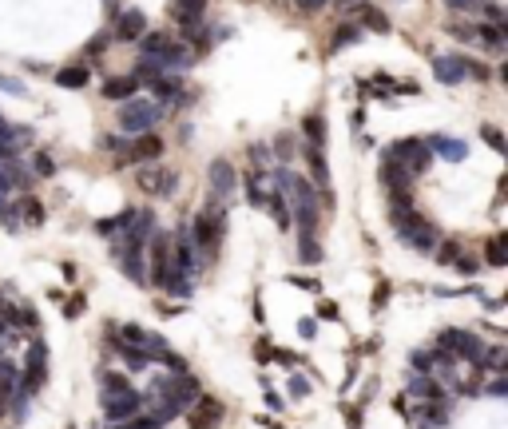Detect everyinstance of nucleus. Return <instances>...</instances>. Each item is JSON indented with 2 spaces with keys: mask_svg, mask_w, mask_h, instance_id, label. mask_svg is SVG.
I'll return each mask as SVG.
<instances>
[{
  "mask_svg": "<svg viewBox=\"0 0 508 429\" xmlns=\"http://www.w3.org/2000/svg\"><path fill=\"white\" fill-rule=\"evenodd\" d=\"M4 211H9V207H4V195H0V215H4Z\"/></svg>",
  "mask_w": 508,
  "mask_h": 429,
  "instance_id": "obj_51",
  "label": "nucleus"
},
{
  "mask_svg": "<svg viewBox=\"0 0 508 429\" xmlns=\"http://www.w3.org/2000/svg\"><path fill=\"white\" fill-rule=\"evenodd\" d=\"M159 155H163V140L151 135V131H143L135 143H128V160L131 163H147V160H159Z\"/></svg>",
  "mask_w": 508,
  "mask_h": 429,
  "instance_id": "obj_11",
  "label": "nucleus"
},
{
  "mask_svg": "<svg viewBox=\"0 0 508 429\" xmlns=\"http://www.w3.org/2000/svg\"><path fill=\"white\" fill-rule=\"evenodd\" d=\"M290 389H294V398H306V394H310V381H306V378H294V381H290Z\"/></svg>",
  "mask_w": 508,
  "mask_h": 429,
  "instance_id": "obj_45",
  "label": "nucleus"
},
{
  "mask_svg": "<svg viewBox=\"0 0 508 429\" xmlns=\"http://www.w3.org/2000/svg\"><path fill=\"white\" fill-rule=\"evenodd\" d=\"M437 346H441V354H448V358H468L473 366H477L480 354H485V342H480L473 330H441Z\"/></svg>",
  "mask_w": 508,
  "mask_h": 429,
  "instance_id": "obj_4",
  "label": "nucleus"
},
{
  "mask_svg": "<svg viewBox=\"0 0 508 429\" xmlns=\"http://www.w3.org/2000/svg\"><path fill=\"white\" fill-rule=\"evenodd\" d=\"M381 183H385L389 195H401V191L413 187V175H409L397 160H389V155H385V163H381Z\"/></svg>",
  "mask_w": 508,
  "mask_h": 429,
  "instance_id": "obj_10",
  "label": "nucleus"
},
{
  "mask_svg": "<svg viewBox=\"0 0 508 429\" xmlns=\"http://www.w3.org/2000/svg\"><path fill=\"white\" fill-rule=\"evenodd\" d=\"M80 314H84V299L80 294H72V299L64 302V318H80Z\"/></svg>",
  "mask_w": 508,
  "mask_h": 429,
  "instance_id": "obj_35",
  "label": "nucleus"
},
{
  "mask_svg": "<svg viewBox=\"0 0 508 429\" xmlns=\"http://www.w3.org/2000/svg\"><path fill=\"white\" fill-rule=\"evenodd\" d=\"M143 406V398L135 394V389H128V394H120V398H103V413H108V421H128L135 418Z\"/></svg>",
  "mask_w": 508,
  "mask_h": 429,
  "instance_id": "obj_8",
  "label": "nucleus"
},
{
  "mask_svg": "<svg viewBox=\"0 0 508 429\" xmlns=\"http://www.w3.org/2000/svg\"><path fill=\"white\" fill-rule=\"evenodd\" d=\"M103 48H108V36H96V40L88 44V52H91V56H100Z\"/></svg>",
  "mask_w": 508,
  "mask_h": 429,
  "instance_id": "obj_48",
  "label": "nucleus"
},
{
  "mask_svg": "<svg viewBox=\"0 0 508 429\" xmlns=\"http://www.w3.org/2000/svg\"><path fill=\"white\" fill-rule=\"evenodd\" d=\"M56 84H60V88H84V84H88V72L84 68H60L56 72Z\"/></svg>",
  "mask_w": 508,
  "mask_h": 429,
  "instance_id": "obj_26",
  "label": "nucleus"
},
{
  "mask_svg": "<svg viewBox=\"0 0 508 429\" xmlns=\"http://www.w3.org/2000/svg\"><path fill=\"white\" fill-rule=\"evenodd\" d=\"M389 219H393V227H397L405 247H413V250H433L437 247V227H433L417 207H389Z\"/></svg>",
  "mask_w": 508,
  "mask_h": 429,
  "instance_id": "obj_1",
  "label": "nucleus"
},
{
  "mask_svg": "<svg viewBox=\"0 0 508 429\" xmlns=\"http://www.w3.org/2000/svg\"><path fill=\"white\" fill-rule=\"evenodd\" d=\"M318 314H322V318H338V306H334V302H322Z\"/></svg>",
  "mask_w": 508,
  "mask_h": 429,
  "instance_id": "obj_49",
  "label": "nucleus"
},
{
  "mask_svg": "<svg viewBox=\"0 0 508 429\" xmlns=\"http://www.w3.org/2000/svg\"><path fill=\"white\" fill-rule=\"evenodd\" d=\"M12 394H16V386H9V381H0V418L9 413V406H12Z\"/></svg>",
  "mask_w": 508,
  "mask_h": 429,
  "instance_id": "obj_36",
  "label": "nucleus"
},
{
  "mask_svg": "<svg viewBox=\"0 0 508 429\" xmlns=\"http://www.w3.org/2000/svg\"><path fill=\"white\" fill-rule=\"evenodd\" d=\"M294 4H298L302 12H318L322 4H326V0H294Z\"/></svg>",
  "mask_w": 508,
  "mask_h": 429,
  "instance_id": "obj_47",
  "label": "nucleus"
},
{
  "mask_svg": "<svg viewBox=\"0 0 508 429\" xmlns=\"http://www.w3.org/2000/svg\"><path fill=\"white\" fill-rule=\"evenodd\" d=\"M120 270L128 274L131 282H140V286H143V282H147V270H143V250L123 243V247H120Z\"/></svg>",
  "mask_w": 508,
  "mask_h": 429,
  "instance_id": "obj_12",
  "label": "nucleus"
},
{
  "mask_svg": "<svg viewBox=\"0 0 508 429\" xmlns=\"http://www.w3.org/2000/svg\"><path fill=\"white\" fill-rule=\"evenodd\" d=\"M338 4H354V0H338Z\"/></svg>",
  "mask_w": 508,
  "mask_h": 429,
  "instance_id": "obj_52",
  "label": "nucleus"
},
{
  "mask_svg": "<svg viewBox=\"0 0 508 429\" xmlns=\"http://www.w3.org/2000/svg\"><path fill=\"white\" fill-rule=\"evenodd\" d=\"M270 358H274V362H278V366H298V354H290V350H274V354H270Z\"/></svg>",
  "mask_w": 508,
  "mask_h": 429,
  "instance_id": "obj_38",
  "label": "nucleus"
},
{
  "mask_svg": "<svg viewBox=\"0 0 508 429\" xmlns=\"http://www.w3.org/2000/svg\"><path fill=\"white\" fill-rule=\"evenodd\" d=\"M222 401L215 398V394H199V398L187 406V429H215L222 425Z\"/></svg>",
  "mask_w": 508,
  "mask_h": 429,
  "instance_id": "obj_6",
  "label": "nucleus"
},
{
  "mask_svg": "<svg viewBox=\"0 0 508 429\" xmlns=\"http://www.w3.org/2000/svg\"><path fill=\"white\" fill-rule=\"evenodd\" d=\"M485 262L488 267H504L508 262V235H492L485 243Z\"/></svg>",
  "mask_w": 508,
  "mask_h": 429,
  "instance_id": "obj_18",
  "label": "nucleus"
},
{
  "mask_svg": "<svg viewBox=\"0 0 508 429\" xmlns=\"http://www.w3.org/2000/svg\"><path fill=\"white\" fill-rule=\"evenodd\" d=\"M0 128H4V120H0Z\"/></svg>",
  "mask_w": 508,
  "mask_h": 429,
  "instance_id": "obj_54",
  "label": "nucleus"
},
{
  "mask_svg": "<svg viewBox=\"0 0 508 429\" xmlns=\"http://www.w3.org/2000/svg\"><path fill=\"white\" fill-rule=\"evenodd\" d=\"M389 160H397L401 167L409 171V175H413V179H417L421 171L429 167V160H433V151H429V143L425 140H401V143H393V147L385 151Z\"/></svg>",
  "mask_w": 508,
  "mask_h": 429,
  "instance_id": "obj_5",
  "label": "nucleus"
},
{
  "mask_svg": "<svg viewBox=\"0 0 508 429\" xmlns=\"http://www.w3.org/2000/svg\"><path fill=\"white\" fill-rule=\"evenodd\" d=\"M504 394H508V381H504V374H497L488 381V398H504Z\"/></svg>",
  "mask_w": 508,
  "mask_h": 429,
  "instance_id": "obj_37",
  "label": "nucleus"
},
{
  "mask_svg": "<svg viewBox=\"0 0 508 429\" xmlns=\"http://www.w3.org/2000/svg\"><path fill=\"white\" fill-rule=\"evenodd\" d=\"M155 358H163V366H167L171 374H187V362H183L179 354H171V350H159Z\"/></svg>",
  "mask_w": 508,
  "mask_h": 429,
  "instance_id": "obj_30",
  "label": "nucleus"
},
{
  "mask_svg": "<svg viewBox=\"0 0 508 429\" xmlns=\"http://www.w3.org/2000/svg\"><path fill=\"white\" fill-rule=\"evenodd\" d=\"M210 191H215V195H222V199L235 191V167H230L227 160H215V163H210Z\"/></svg>",
  "mask_w": 508,
  "mask_h": 429,
  "instance_id": "obj_14",
  "label": "nucleus"
},
{
  "mask_svg": "<svg viewBox=\"0 0 508 429\" xmlns=\"http://www.w3.org/2000/svg\"><path fill=\"white\" fill-rule=\"evenodd\" d=\"M306 160H310V175L326 187L329 183V167H326V155H322V147H306Z\"/></svg>",
  "mask_w": 508,
  "mask_h": 429,
  "instance_id": "obj_25",
  "label": "nucleus"
},
{
  "mask_svg": "<svg viewBox=\"0 0 508 429\" xmlns=\"http://www.w3.org/2000/svg\"><path fill=\"white\" fill-rule=\"evenodd\" d=\"M151 88H155V96H163V100L179 96V84H175V80H163V76H159V80H151Z\"/></svg>",
  "mask_w": 508,
  "mask_h": 429,
  "instance_id": "obj_31",
  "label": "nucleus"
},
{
  "mask_svg": "<svg viewBox=\"0 0 508 429\" xmlns=\"http://www.w3.org/2000/svg\"><path fill=\"white\" fill-rule=\"evenodd\" d=\"M135 183H140L143 191H151V195H155V191H171L175 187V175H163V171H140V175H135Z\"/></svg>",
  "mask_w": 508,
  "mask_h": 429,
  "instance_id": "obj_16",
  "label": "nucleus"
},
{
  "mask_svg": "<svg viewBox=\"0 0 508 429\" xmlns=\"http://www.w3.org/2000/svg\"><path fill=\"white\" fill-rule=\"evenodd\" d=\"M155 120H159V104L128 100V104L120 108V128H123V131H147Z\"/></svg>",
  "mask_w": 508,
  "mask_h": 429,
  "instance_id": "obj_7",
  "label": "nucleus"
},
{
  "mask_svg": "<svg viewBox=\"0 0 508 429\" xmlns=\"http://www.w3.org/2000/svg\"><path fill=\"white\" fill-rule=\"evenodd\" d=\"M433 250H437V259H441V262H445V267H453V262H457V259H461V243H457V239H448V243H441V247H433Z\"/></svg>",
  "mask_w": 508,
  "mask_h": 429,
  "instance_id": "obj_29",
  "label": "nucleus"
},
{
  "mask_svg": "<svg viewBox=\"0 0 508 429\" xmlns=\"http://www.w3.org/2000/svg\"><path fill=\"white\" fill-rule=\"evenodd\" d=\"M477 40H485L488 52H504V28H497V24H477Z\"/></svg>",
  "mask_w": 508,
  "mask_h": 429,
  "instance_id": "obj_22",
  "label": "nucleus"
},
{
  "mask_svg": "<svg viewBox=\"0 0 508 429\" xmlns=\"http://www.w3.org/2000/svg\"><path fill=\"white\" fill-rule=\"evenodd\" d=\"M0 306H4V299H0Z\"/></svg>",
  "mask_w": 508,
  "mask_h": 429,
  "instance_id": "obj_53",
  "label": "nucleus"
},
{
  "mask_svg": "<svg viewBox=\"0 0 508 429\" xmlns=\"http://www.w3.org/2000/svg\"><path fill=\"white\" fill-rule=\"evenodd\" d=\"M448 9H468V12H477V4L480 0H445Z\"/></svg>",
  "mask_w": 508,
  "mask_h": 429,
  "instance_id": "obj_46",
  "label": "nucleus"
},
{
  "mask_svg": "<svg viewBox=\"0 0 508 429\" xmlns=\"http://www.w3.org/2000/svg\"><path fill=\"white\" fill-rule=\"evenodd\" d=\"M290 195H294V215H290V223H298V235H314V227H318V191L310 187L306 179H294L290 175Z\"/></svg>",
  "mask_w": 508,
  "mask_h": 429,
  "instance_id": "obj_3",
  "label": "nucleus"
},
{
  "mask_svg": "<svg viewBox=\"0 0 508 429\" xmlns=\"http://www.w3.org/2000/svg\"><path fill=\"white\" fill-rule=\"evenodd\" d=\"M485 140L492 143L497 151H504V140H500V128H492V123H485Z\"/></svg>",
  "mask_w": 508,
  "mask_h": 429,
  "instance_id": "obj_39",
  "label": "nucleus"
},
{
  "mask_svg": "<svg viewBox=\"0 0 508 429\" xmlns=\"http://www.w3.org/2000/svg\"><path fill=\"white\" fill-rule=\"evenodd\" d=\"M429 151H437V155H445V160H453V163H461L465 160V143L461 140H445V135H433V140H429Z\"/></svg>",
  "mask_w": 508,
  "mask_h": 429,
  "instance_id": "obj_17",
  "label": "nucleus"
},
{
  "mask_svg": "<svg viewBox=\"0 0 508 429\" xmlns=\"http://www.w3.org/2000/svg\"><path fill=\"white\" fill-rule=\"evenodd\" d=\"M135 88H140V80H135V76H120V80H108V84H103V96H108V100H128Z\"/></svg>",
  "mask_w": 508,
  "mask_h": 429,
  "instance_id": "obj_19",
  "label": "nucleus"
},
{
  "mask_svg": "<svg viewBox=\"0 0 508 429\" xmlns=\"http://www.w3.org/2000/svg\"><path fill=\"white\" fill-rule=\"evenodd\" d=\"M405 394H409V398H417V401H441V398H445V389L429 378V374H417V378L409 381Z\"/></svg>",
  "mask_w": 508,
  "mask_h": 429,
  "instance_id": "obj_15",
  "label": "nucleus"
},
{
  "mask_svg": "<svg viewBox=\"0 0 508 429\" xmlns=\"http://www.w3.org/2000/svg\"><path fill=\"white\" fill-rule=\"evenodd\" d=\"M298 334H302V338H314V334H318V322H314V318H302V322H298Z\"/></svg>",
  "mask_w": 508,
  "mask_h": 429,
  "instance_id": "obj_43",
  "label": "nucleus"
},
{
  "mask_svg": "<svg viewBox=\"0 0 508 429\" xmlns=\"http://www.w3.org/2000/svg\"><path fill=\"white\" fill-rule=\"evenodd\" d=\"M120 429H163V421L155 418V413H135V418H128V421H115Z\"/></svg>",
  "mask_w": 508,
  "mask_h": 429,
  "instance_id": "obj_28",
  "label": "nucleus"
},
{
  "mask_svg": "<svg viewBox=\"0 0 508 429\" xmlns=\"http://www.w3.org/2000/svg\"><path fill=\"white\" fill-rule=\"evenodd\" d=\"M24 219H28V223H44V207H40V199H24Z\"/></svg>",
  "mask_w": 508,
  "mask_h": 429,
  "instance_id": "obj_32",
  "label": "nucleus"
},
{
  "mask_svg": "<svg viewBox=\"0 0 508 429\" xmlns=\"http://www.w3.org/2000/svg\"><path fill=\"white\" fill-rule=\"evenodd\" d=\"M266 406H270V409H282V398H278L270 386H266Z\"/></svg>",
  "mask_w": 508,
  "mask_h": 429,
  "instance_id": "obj_50",
  "label": "nucleus"
},
{
  "mask_svg": "<svg viewBox=\"0 0 508 429\" xmlns=\"http://www.w3.org/2000/svg\"><path fill=\"white\" fill-rule=\"evenodd\" d=\"M306 135H310V147H322V140H326V120L322 116H306Z\"/></svg>",
  "mask_w": 508,
  "mask_h": 429,
  "instance_id": "obj_27",
  "label": "nucleus"
},
{
  "mask_svg": "<svg viewBox=\"0 0 508 429\" xmlns=\"http://www.w3.org/2000/svg\"><path fill=\"white\" fill-rule=\"evenodd\" d=\"M358 36H361L358 28H338V32H334V48H346V44H354Z\"/></svg>",
  "mask_w": 508,
  "mask_h": 429,
  "instance_id": "obj_33",
  "label": "nucleus"
},
{
  "mask_svg": "<svg viewBox=\"0 0 508 429\" xmlns=\"http://www.w3.org/2000/svg\"><path fill=\"white\" fill-rule=\"evenodd\" d=\"M361 16V24H366L369 32H389V21H385V12L373 9V4H361V9H354Z\"/></svg>",
  "mask_w": 508,
  "mask_h": 429,
  "instance_id": "obj_20",
  "label": "nucleus"
},
{
  "mask_svg": "<svg viewBox=\"0 0 508 429\" xmlns=\"http://www.w3.org/2000/svg\"><path fill=\"white\" fill-rule=\"evenodd\" d=\"M298 259L306 262V267H318L322 262V247L314 235H298Z\"/></svg>",
  "mask_w": 508,
  "mask_h": 429,
  "instance_id": "obj_23",
  "label": "nucleus"
},
{
  "mask_svg": "<svg viewBox=\"0 0 508 429\" xmlns=\"http://www.w3.org/2000/svg\"><path fill=\"white\" fill-rule=\"evenodd\" d=\"M433 72H437L441 84H461L468 80V56H437Z\"/></svg>",
  "mask_w": 508,
  "mask_h": 429,
  "instance_id": "obj_9",
  "label": "nucleus"
},
{
  "mask_svg": "<svg viewBox=\"0 0 508 429\" xmlns=\"http://www.w3.org/2000/svg\"><path fill=\"white\" fill-rule=\"evenodd\" d=\"M389 302V282H378V290H373V306H385Z\"/></svg>",
  "mask_w": 508,
  "mask_h": 429,
  "instance_id": "obj_44",
  "label": "nucleus"
},
{
  "mask_svg": "<svg viewBox=\"0 0 508 429\" xmlns=\"http://www.w3.org/2000/svg\"><path fill=\"white\" fill-rule=\"evenodd\" d=\"M468 76H473V80H492V72H488L485 64H477V60H468Z\"/></svg>",
  "mask_w": 508,
  "mask_h": 429,
  "instance_id": "obj_40",
  "label": "nucleus"
},
{
  "mask_svg": "<svg viewBox=\"0 0 508 429\" xmlns=\"http://www.w3.org/2000/svg\"><path fill=\"white\" fill-rule=\"evenodd\" d=\"M290 282H294V286H302V290H314V294H318V279H302V274H290Z\"/></svg>",
  "mask_w": 508,
  "mask_h": 429,
  "instance_id": "obj_42",
  "label": "nucleus"
},
{
  "mask_svg": "<svg viewBox=\"0 0 508 429\" xmlns=\"http://www.w3.org/2000/svg\"><path fill=\"white\" fill-rule=\"evenodd\" d=\"M274 151H278V160H290V155H294V135H278V140H274Z\"/></svg>",
  "mask_w": 508,
  "mask_h": 429,
  "instance_id": "obj_34",
  "label": "nucleus"
},
{
  "mask_svg": "<svg viewBox=\"0 0 508 429\" xmlns=\"http://www.w3.org/2000/svg\"><path fill=\"white\" fill-rule=\"evenodd\" d=\"M111 342H115V338H111ZM115 350H120V358L128 362V369H147V366H151V354H147V350L123 346V342H115Z\"/></svg>",
  "mask_w": 508,
  "mask_h": 429,
  "instance_id": "obj_21",
  "label": "nucleus"
},
{
  "mask_svg": "<svg viewBox=\"0 0 508 429\" xmlns=\"http://www.w3.org/2000/svg\"><path fill=\"white\" fill-rule=\"evenodd\" d=\"M222 230H227V219H222L219 203H210L207 211H199V215H195V223H191V235H195V247H199L203 255H207V259H215V255H219Z\"/></svg>",
  "mask_w": 508,
  "mask_h": 429,
  "instance_id": "obj_2",
  "label": "nucleus"
},
{
  "mask_svg": "<svg viewBox=\"0 0 508 429\" xmlns=\"http://www.w3.org/2000/svg\"><path fill=\"white\" fill-rule=\"evenodd\" d=\"M143 32H147V21H143L140 9H128L120 16V24H115V36H120V40H140Z\"/></svg>",
  "mask_w": 508,
  "mask_h": 429,
  "instance_id": "obj_13",
  "label": "nucleus"
},
{
  "mask_svg": "<svg viewBox=\"0 0 508 429\" xmlns=\"http://www.w3.org/2000/svg\"><path fill=\"white\" fill-rule=\"evenodd\" d=\"M36 175H56V167H52V160L44 155V151L36 155Z\"/></svg>",
  "mask_w": 508,
  "mask_h": 429,
  "instance_id": "obj_41",
  "label": "nucleus"
},
{
  "mask_svg": "<svg viewBox=\"0 0 508 429\" xmlns=\"http://www.w3.org/2000/svg\"><path fill=\"white\" fill-rule=\"evenodd\" d=\"M100 386H103V398H120V394L131 389V381L123 378V374H115V369H108V374L100 378Z\"/></svg>",
  "mask_w": 508,
  "mask_h": 429,
  "instance_id": "obj_24",
  "label": "nucleus"
}]
</instances>
